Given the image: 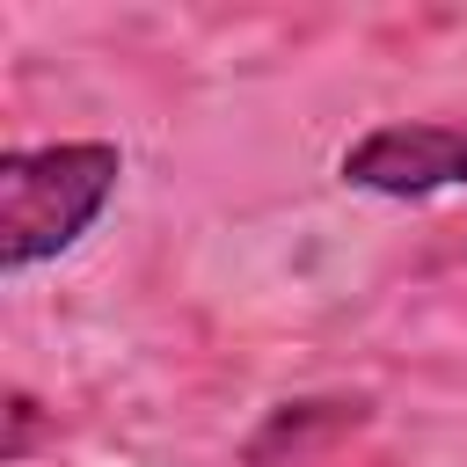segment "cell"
<instances>
[{
    "mask_svg": "<svg viewBox=\"0 0 467 467\" xmlns=\"http://www.w3.org/2000/svg\"><path fill=\"white\" fill-rule=\"evenodd\" d=\"M336 175L350 190H372V197H394V204H423L438 190H467V124H445V117L372 124L365 139L343 146Z\"/></svg>",
    "mask_w": 467,
    "mask_h": 467,
    "instance_id": "cell-2",
    "label": "cell"
},
{
    "mask_svg": "<svg viewBox=\"0 0 467 467\" xmlns=\"http://www.w3.org/2000/svg\"><path fill=\"white\" fill-rule=\"evenodd\" d=\"M124 153L109 139H58V146H7L0 153V270L29 277L58 263L117 197Z\"/></svg>",
    "mask_w": 467,
    "mask_h": 467,
    "instance_id": "cell-1",
    "label": "cell"
},
{
    "mask_svg": "<svg viewBox=\"0 0 467 467\" xmlns=\"http://www.w3.org/2000/svg\"><path fill=\"white\" fill-rule=\"evenodd\" d=\"M7 423H15V431H7V460H22V452H29V423H36V401H29V394H15V401H7Z\"/></svg>",
    "mask_w": 467,
    "mask_h": 467,
    "instance_id": "cell-3",
    "label": "cell"
}]
</instances>
